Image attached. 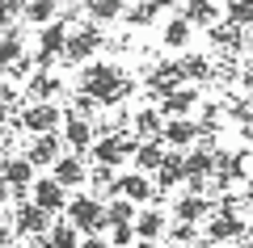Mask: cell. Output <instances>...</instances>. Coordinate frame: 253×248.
Instances as JSON below:
<instances>
[{"mask_svg": "<svg viewBox=\"0 0 253 248\" xmlns=\"http://www.w3.org/2000/svg\"><path fill=\"white\" fill-rule=\"evenodd\" d=\"M68 223H72L76 231H84V236H106V202L101 198H93V194H76V198H68Z\"/></svg>", "mask_w": 253, "mask_h": 248, "instance_id": "obj_3", "label": "cell"}, {"mask_svg": "<svg viewBox=\"0 0 253 248\" xmlns=\"http://www.w3.org/2000/svg\"><path fill=\"white\" fill-rule=\"evenodd\" d=\"M55 4H68V0H55Z\"/></svg>", "mask_w": 253, "mask_h": 248, "instance_id": "obj_54", "label": "cell"}, {"mask_svg": "<svg viewBox=\"0 0 253 248\" xmlns=\"http://www.w3.org/2000/svg\"><path fill=\"white\" fill-rule=\"evenodd\" d=\"M173 219L199 227L203 219H211V198H203V194H177V198H173Z\"/></svg>", "mask_w": 253, "mask_h": 248, "instance_id": "obj_16", "label": "cell"}, {"mask_svg": "<svg viewBox=\"0 0 253 248\" xmlns=\"http://www.w3.org/2000/svg\"><path fill=\"white\" fill-rule=\"evenodd\" d=\"M81 248H110V240H106V236H84Z\"/></svg>", "mask_w": 253, "mask_h": 248, "instance_id": "obj_43", "label": "cell"}, {"mask_svg": "<svg viewBox=\"0 0 253 248\" xmlns=\"http://www.w3.org/2000/svg\"><path fill=\"white\" fill-rule=\"evenodd\" d=\"M0 227H4V211H0Z\"/></svg>", "mask_w": 253, "mask_h": 248, "instance_id": "obj_52", "label": "cell"}, {"mask_svg": "<svg viewBox=\"0 0 253 248\" xmlns=\"http://www.w3.org/2000/svg\"><path fill=\"white\" fill-rule=\"evenodd\" d=\"M207 244H228V240H249V223L245 219H228V214H211L203 227Z\"/></svg>", "mask_w": 253, "mask_h": 248, "instance_id": "obj_13", "label": "cell"}, {"mask_svg": "<svg viewBox=\"0 0 253 248\" xmlns=\"http://www.w3.org/2000/svg\"><path fill=\"white\" fill-rule=\"evenodd\" d=\"M38 244H42V248H81V231L63 219V223H51V231H46Z\"/></svg>", "mask_w": 253, "mask_h": 248, "instance_id": "obj_27", "label": "cell"}, {"mask_svg": "<svg viewBox=\"0 0 253 248\" xmlns=\"http://www.w3.org/2000/svg\"><path fill=\"white\" fill-rule=\"evenodd\" d=\"M13 236H34V240H42L46 231H51V214L46 211H38L34 202H17V211H13Z\"/></svg>", "mask_w": 253, "mask_h": 248, "instance_id": "obj_7", "label": "cell"}, {"mask_svg": "<svg viewBox=\"0 0 253 248\" xmlns=\"http://www.w3.org/2000/svg\"><path fill=\"white\" fill-rule=\"evenodd\" d=\"M181 84H186V76H181V63L177 59H156L152 71L144 76V93L156 97V101H165L173 89H181Z\"/></svg>", "mask_w": 253, "mask_h": 248, "instance_id": "obj_5", "label": "cell"}, {"mask_svg": "<svg viewBox=\"0 0 253 248\" xmlns=\"http://www.w3.org/2000/svg\"><path fill=\"white\" fill-rule=\"evenodd\" d=\"M245 202H253V177L245 181Z\"/></svg>", "mask_w": 253, "mask_h": 248, "instance_id": "obj_49", "label": "cell"}, {"mask_svg": "<svg viewBox=\"0 0 253 248\" xmlns=\"http://www.w3.org/2000/svg\"><path fill=\"white\" fill-rule=\"evenodd\" d=\"M215 177V147L186 151V181H211Z\"/></svg>", "mask_w": 253, "mask_h": 248, "instance_id": "obj_21", "label": "cell"}, {"mask_svg": "<svg viewBox=\"0 0 253 248\" xmlns=\"http://www.w3.org/2000/svg\"><path fill=\"white\" fill-rule=\"evenodd\" d=\"M165 231H169V219H165L161 206H144L135 214V240H148V244H161Z\"/></svg>", "mask_w": 253, "mask_h": 248, "instance_id": "obj_17", "label": "cell"}, {"mask_svg": "<svg viewBox=\"0 0 253 248\" xmlns=\"http://www.w3.org/2000/svg\"><path fill=\"white\" fill-rule=\"evenodd\" d=\"M9 126L13 131H30V135H55L63 126V109L55 101H46V106H21L9 118Z\"/></svg>", "mask_w": 253, "mask_h": 248, "instance_id": "obj_4", "label": "cell"}, {"mask_svg": "<svg viewBox=\"0 0 253 248\" xmlns=\"http://www.w3.org/2000/svg\"><path fill=\"white\" fill-rule=\"evenodd\" d=\"M89 160L93 164H106V169H118V164H123V139H118V135H106V139H97L89 147Z\"/></svg>", "mask_w": 253, "mask_h": 248, "instance_id": "obj_24", "label": "cell"}, {"mask_svg": "<svg viewBox=\"0 0 253 248\" xmlns=\"http://www.w3.org/2000/svg\"><path fill=\"white\" fill-rule=\"evenodd\" d=\"M152 21H156V4H148V0H131L123 13V26H131V30H144Z\"/></svg>", "mask_w": 253, "mask_h": 248, "instance_id": "obj_32", "label": "cell"}, {"mask_svg": "<svg viewBox=\"0 0 253 248\" xmlns=\"http://www.w3.org/2000/svg\"><path fill=\"white\" fill-rule=\"evenodd\" d=\"M236 80H241L245 97H253V68H241V71H236Z\"/></svg>", "mask_w": 253, "mask_h": 248, "instance_id": "obj_41", "label": "cell"}, {"mask_svg": "<svg viewBox=\"0 0 253 248\" xmlns=\"http://www.w3.org/2000/svg\"><path fill=\"white\" fill-rule=\"evenodd\" d=\"M21 21H30V26L42 30V26H51V21H59V4H55V0H30Z\"/></svg>", "mask_w": 253, "mask_h": 248, "instance_id": "obj_30", "label": "cell"}, {"mask_svg": "<svg viewBox=\"0 0 253 248\" xmlns=\"http://www.w3.org/2000/svg\"><path fill=\"white\" fill-rule=\"evenodd\" d=\"M4 202H9V185L0 181V211H4Z\"/></svg>", "mask_w": 253, "mask_h": 248, "instance_id": "obj_48", "label": "cell"}, {"mask_svg": "<svg viewBox=\"0 0 253 248\" xmlns=\"http://www.w3.org/2000/svg\"><path fill=\"white\" fill-rule=\"evenodd\" d=\"M181 17H186L190 26H203V30H211L219 17H224V9H219L215 0H186V4H181Z\"/></svg>", "mask_w": 253, "mask_h": 248, "instance_id": "obj_22", "label": "cell"}, {"mask_svg": "<svg viewBox=\"0 0 253 248\" xmlns=\"http://www.w3.org/2000/svg\"><path fill=\"white\" fill-rule=\"evenodd\" d=\"M114 198H126V202H135V206H148V202H156V185L144 177V173H123V177L114 181Z\"/></svg>", "mask_w": 253, "mask_h": 248, "instance_id": "obj_9", "label": "cell"}, {"mask_svg": "<svg viewBox=\"0 0 253 248\" xmlns=\"http://www.w3.org/2000/svg\"><path fill=\"white\" fill-rule=\"evenodd\" d=\"M63 46H68V26H63V21H51V26L38 30V51H46V55L59 59Z\"/></svg>", "mask_w": 253, "mask_h": 248, "instance_id": "obj_28", "label": "cell"}, {"mask_svg": "<svg viewBox=\"0 0 253 248\" xmlns=\"http://www.w3.org/2000/svg\"><path fill=\"white\" fill-rule=\"evenodd\" d=\"M21 89H26L30 106H46V101H55V97L63 93V80L55 76V71H34V76H30Z\"/></svg>", "mask_w": 253, "mask_h": 248, "instance_id": "obj_14", "label": "cell"}, {"mask_svg": "<svg viewBox=\"0 0 253 248\" xmlns=\"http://www.w3.org/2000/svg\"><path fill=\"white\" fill-rule=\"evenodd\" d=\"M241 206H245V198H241V194H232V189H224V194L211 198V214H228V219H241Z\"/></svg>", "mask_w": 253, "mask_h": 248, "instance_id": "obj_33", "label": "cell"}, {"mask_svg": "<svg viewBox=\"0 0 253 248\" xmlns=\"http://www.w3.org/2000/svg\"><path fill=\"white\" fill-rule=\"evenodd\" d=\"M224 21L232 30H249L253 26V0H224Z\"/></svg>", "mask_w": 253, "mask_h": 248, "instance_id": "obj_31", "label": "cell"}, {"mask_svg": "<svg viewBox=\"0 0 253 248\" xmlns=\"http://www.w3.org/2000/svg\"><path fill=\"white\" fill-rule=\"evenodd\" d=\"M17 106H21V84H13V80H0V109L17 114Z\"/></svg>", "mask_w": 253, "mask_h": 248, "instance_id": "obj_37", "label": "cell"}, {"mask_svg": "<svg viewBox=\"0 0 253 248\" xmlns=\"http://www.w3.org/2000/svg\"><path fill=\"white\" fill-rule=\"evenodd\" d=\"M161 131H165L161 109L144 106V109H135V114H131V135H135L139 143H161Z\"/></svg>", "mask_w": 253, "mask_h": 248, "instance_id": "obj_19", "label": "cell"}, {"mask_svg": "<svg viewBox=\"0 0 253 248\" xmlns=\"http://www.w3.org/2000/svg\"><path fill=\"white\" fill-rule=\"evenodd\" d=\"M148 4H156V13L161 9H181V0H148Z\"/></svg>", "mask_w": 253, "mask_h": 248, "instance_id": "obj_44", "label": "cell"}, {"mask_svg": "<svg viewBox=\"0 0 253 248\" xmlns=\"http://www.w3.org/2000/svg\"><path fill=\"white\" fill-rule=\"evenodd\" d=\"M4 76H9L13 84H21V80H30V76H34V59H30V55H21V59L13 63L9 71H4Z\"/></svg>", "mask_w": 253, "mask_h": 248, "instance_id": "obj_38", "label": "cell"}, {"mask_svg": "<svg viewBox=\"0 0 253 248\" xmlns=\"http://www.w3.org/2000/svg\"><path fill=\"white\" fill-rule=\"evenodd\" d=\"M190 38H194V26H190L186 17H169L161 26V42L169 46V51H190Z\"/></svg>", "mask_w": 253, "mask_h": 248, "instance_id": "obj_23", "label": "cell"}, {"mask_svg": "<svg viewBox=\"0 0 253 248\" xmlns=\"http://www.w3.org/2000/svg\"><path fill=\"white\" fill-rule=\"evenodd\" d=\"M106 51V30L93 26V21H81L76 30H68V46H63L59 59L72 63V68H84V63H93V55Z\"/></svg>", "mask_w": 253, "mask_h": 248, "instance_id": "obj_2", "label": "cell"}, {"mask_svg": "<svg viewBox=\"0 0 253 248\" xmlns=\"http://www.w3.org/2000/svg\"><path fill=\"white\" fill-rule=\"evenodd\" d=\"M131 248H156V244H148V240H135V244H131Z\"/></svg>", "mask_w": 253, "mask_h": 248, "instance_id": "obj_50", "label": "cell"}, {"mask_svg": "<svg viewBox=\"0 0 253 248\" xmlns=\"http://www.w3.org/2000/svg\"><path fill=\"white\" fill-rule=\"evenodd\" d=\"M30 202L38 206V211H46L55 219V214L68 211V189L59 185L55 177H34V189H30Z\"/></svg>", "mask_w": 253, "mask_h": 248, "instance_id": "obj_6", "label": "cell"}, {"mask_svg": "<svg viewBox=\"0 0 253 248\" xmlns=\"http://www.w3.org/2000/svg\"><path fill=\"white\" fill-rule=\"evenodd\" d=\"M156 194H169V189L186 185V151H165L161 169H156Z\"/></svg>", "mask_w": 253, "mask_h": 248, "instance_id": "obj_12", "label": "cell"}, {"mask_svg": "<svg viewBox=\"0 0 253 248\" xmlns=\"http://www.w3.org/2000/svg\"><path fill=\"white\" fill-rule=\"evenodd\" d=\"M156 248H181V244H169V240H161V244H156Z\"/></svg>", "mask_w": 253, "mask_h": 248, "instance_id": "obj_51", "label": "cell"}, {"mask_svg": "<svg viewBox=\"0 0 253 248\" xmlns=\"http://www.w3.org/2000/svg\"><path fill=\"white\" fill-rule=\"evenodd\" d=\"M194 139H199V122H194V118H169L165 131H161V143L169 151H186Z\"/></svg>", "mask_w": 253, "mask_h": 248, "instance_id": "obj_15", "label": "cell"}, {"mask_svg": "<svg viewBox=\"0 0 253 248\" xmlns=\"http://www.w3.org/2000/svg\"><path fill=\"white\" fill-rule=\"evenodd\" d=\"M51 177L59 181L63 189H76V185H84V181H89V169H84V156H72V151H68V156H59L51 164Z\"/></svg>", "mask_w": 253, "mask_h": 248, "instance_id": "obj_18", "label": "cell"}, {"mask_svg": "<svg viewBox=\"0 0 253 248\" xmlns=\"http://www.w3.org/2000/svg\"><path fill=\"white\" fill-rule=\"evenodd\" d=\"M84 13H89L93 26H106V21H123L126 0H84Z\"/></svg>", "mask_w": 253, "mask_h": 248, "instance_id": "obj_26", "label": "cell"}, {"mask_svg": "<svg viewBox=\"0 0 253 248\" xmlns=\"http://www.w3.org/2000/svg\"><path fill=\"white\" fill-rule=\"evenodd\" d=\"M199 101H203V93L194 89V84H181V89H173L156 109H161V118L169 122V118H190L194 109H199Z\"/></svg>", "mask_w": 253, "mask_h": 248, "instance_id": "obj_10", "label": "cell"}, {"mask_svg": "<svg viewBox=\"0 0 253 248\" xmlns=\"http://www.w3.org/2000/svg\"><path fill=\"white\" fill-rule=\"evenodd\" d=\"M165 151H169L165 143H139L135 156H131V160H135V173H144V177L156 173V169H161V160H165Z\"/></svg>", "mask_w": 253, "mask_h": 248, "instance_id": "obj_29", "label": "cell"}, {"mask_svg": "<svg viewBox=\"0 0 253 248\" xmlns=\"http://www.w3.org/2000/svg\"><path fill=\"white\" fill-rule=\"evenodd\" d=\"M30 59H34V71H51L55 63H59V59H55V55H46V51H34V55H30Z\"/></svg>", "mask_w": 253, "mask_h": 248, "instance_id": "obj_40", "label": "cell"}, {"mask_svg": "<svg viewBox=\"0 0 253 248\" xmlns=\"http://www.w3.org/2000/svg\"><path fill=\"white\" fill-rule=\"evenodd\" d=\"M9 240H13V227H0V248H9Z\"/></svg>", "mask_w": 253, "mask_h": 248, "instance_id": "obj_46", "label": "cell"}, {"mask_svg": "<svg viewBox=\"0 0 253 248\" xmlns=\"http://www.w3.org/2000/svg\"><path fill=\"white\" fill-rule=\"evenodd\" d=\"M21 55H26V30L13 26L9 34H0V71H9Z\"/></svg>", "mask_w": 253, "mask_h": 248, "instance_id": "obj_25", "label": "cell"}, {"mask_svg": "<svg viewBox=\"0 0 253 248\" xmlns=\"http://www.w3.org/2000/svg\"><path fill=\"white\" fill-rule=\"evenodd\" d=\"M59 135H63V147L72 151V156H89V147L97 143V131H93V122H89V118H72V114H63Z\"/></svg>", "mask_w": 253, "mask_h": 248, "instance_id": "obj_8", "label": "cell"}, {"mask_svg": "<svg viewBox=\"0 0 253 248\" xmlns=\"http://www.w3.org/2000/svg\"><path fill=\"white\" fill-rule=\"evenodd\" d=\"M177 63H181L186 84H207V80H215V63H211V55H203V51H186Z\"/></svg>", "mask_w": 253, "mask_h": 248, "instance_id": "obj_20", "label": "cell"}, {"mask_svg": "<svg viewBox=\"0 0 253 248\" xmlns=\"http://www.w3.org/2000/svg\"><path fill=\"white\" fill-rule=\"evenodd\" d=\"M106 240H110V248H131L135 244V223H114V227H106Z\"/></svg>", "mask_w": 253, "mask_h": 248, "instance_id": "obj_36", "label": "cell"}, {"mask_svg": "<svg viewBox=\"0 0 253 248\" xmlns=\"http://www.w3.org/2000/svg\"><path fill=\"white\" fill-rule=\"evenodd\" d=\"M241 139H245V143H253V122H245V126H241Z\"/></svg>", "mask_w": 253, "mask_h": 248, "instance_id": "obj_47", "label": "cell"}, {"mask_svg": "<svg viewBox=\"0 0 253 248\" xmlns=\"http://www.w3.org/2000/svg\"><path fill=\"white\" fill-rule=\"evenodd\" d=\"M9 30H13V17H9V13H0V34H9Z\"/></svg>", "mask_w": 253, "mask_h": 248, "instance_id": "obj_45", "label": "cell"}, {"mask_svg": "<svg viewBox=\"0 0 253 248\" xmlns=\"http://www.w3.org/2000/svg\"><path fill=\"white\" fill-rule=\"evenodd\" d=\"M9 109H0V147H4V143H9Z\"/></svg>", "mask_w": 253, "mask_h": 248, "instance_id": "obj_42", "label": "cell"}, {"mask_svg": "<svg viewBox=\"0 0 253 248\" xmlns=\"http://www.w3.org/2000/svg\"><path fill=\"white\" fill-rule=\"evenodd\" d=\"M59 156H63V135L59 131H55V135H34L30 147H26V160L34 164V169H51Z\"/></svg>", "mask_w": 253, "mask_h": 248, "instance_id": "obj_11", "label": "cell"}, {"mask_svg": "<svg viewBox=\"0 0 253 248\" xmlns=\"http://www.w3.org/2000/svg\"><path fill=\"white\" fill-rule=\"evenodd\" d=\"M131 89H135V80L126 76L118 63H106V59H93L81 68V76H76V93H84V97H93L101 109L110 106H123L126 97H131Z\"/></svg>", "mask_w": 253, "mask_h": 248, "instance_id": "obj_1", "label": "cell"}, {"mask_svg": "<svg viewBox=\"0 0 253 248\" xmlns=\"http://www.w3.org/2000/svg\"><path fill=\"white\" fill-rule=\"evenodd\" d=\"M165 240H169V244H181V248H190V244H199V227H194V223H169Z\"/></svg>", "mask_w": 253, "mask_h": 248, "instance_id": "obj_35", "label": "cell"}, {"mask_svg": "<svg viewBox=\"0 0 253 248\" xmlns=\"http://www.w3.org/2000/svg\"><path fill=\"white\" fill-rule=\"evenodd\" d=\"M26 4H30V0H0V13H9V17H26Z\"/></svg>", "mask_w": 253, "mask_h": 248, "instance_id": "obj_39", "label": "cell"}, {"mask_svg": "<svg viewBox=\"0 0 253 248\" xmlns=\"http://www.w3.org/2000/svg\"><path fill=\"white\" fill-rule=\"evenodd\" d=\"M126 4H131V0H126Z\"/></svg>", "mask_w": 253, "mask_h": 248, "instance_id": "obj_55", "label": "cell"}, {"mask_svg": "<svg viewBox=\"0 0 253 248\" xmlns=\"http://www.w3.org/2000/svg\"><path fill=\"white\" fill-rule=\"evenodd\" d=\"M245 248H253V240H245Z\"/></svg>", "mask_w": 253, "mask_h": 248, "instance_id": "obj_53", "label": "cell"}, {"mask_svg": "<svg viewBox=\"0 0 253 248\" xmlns=\"http://www.w3.org/2000/svg\"><path fill=\"white\" fill-rule=\"evenodd\" d=\"M135 202H126V198H110L106 202V223L114 227V223H135Z\"/></svg>", "mask_w": 253, "mask_h": 248, "instance_id": "obj_34", "label": "cell"}]
</instances>
